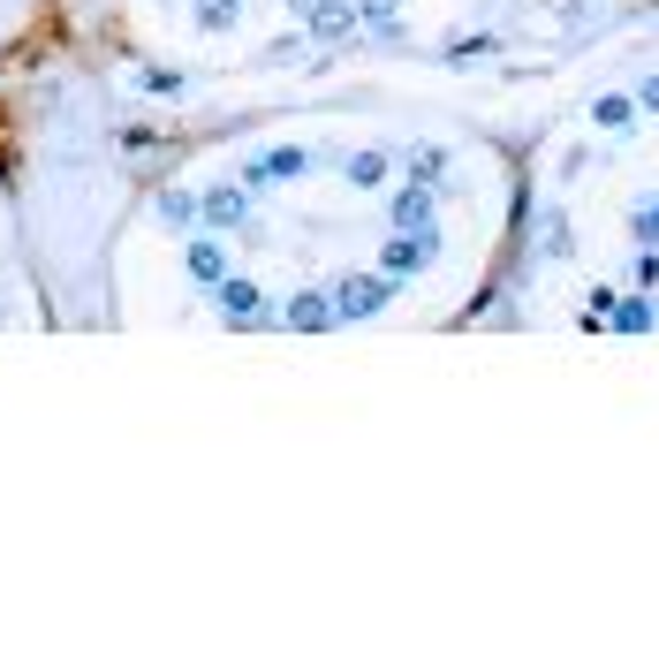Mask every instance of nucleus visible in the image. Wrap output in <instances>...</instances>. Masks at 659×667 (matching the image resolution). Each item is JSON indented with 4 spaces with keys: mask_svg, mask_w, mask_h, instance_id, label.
<instances>
[{
    "mask_svg": "<svg viewBox=\"0 0 659 667\" xmlns=\"http://www.w3.org/2000/svg\"><path fill=\"white\" fill-rule=\"evenodd\" d=\"M304 23H312L319 38H341V31H356V0H312Z\"/></svg>",
    "mask_w": 659,
    "mask_h": 667,
    "instance_id": "f257e3e1",
    "label": "nucleus"
},
{
    "mask_svg": "<svg viewBox=\"0 0 659 667\" xmlns=\"http://www.w3.org/2000/svg\"><path fill=\"white\" fill-rule=\"evenodd\" d=\"M425 251H432V228L417 235V228H402L394 243H387V274H417L425 266Z\"/></svg>",
    "mask_w": 659,
    "mask_h": 667,
    "instance_id": "f03ea898",
    "label": "nucleus"
},
{
    "mask_svg": "<svg viewBox=\"0 0 659 667\" xmlns=\"http://www.w3.org/2000/svg\"><path fill=\"white\" fill-rule=\"evenodd\" d=\"M387 304V281H349L341 296H333V319H364V312H379Z\"/></svg>",
    "mask_w": 659,
    "mask_h": 667,
    "instance_id": "7ed1b4c3",
    "label": "nucleus"
},
{
    "mask_svg": "<svg viewBox=\"0 0 659 667\" xmlns=\"http://www.w3.org/2000/svg\"><path fill=\"white\" fill-rule=\"evenodd\" d=\"M220 312H228V319H235V327H251V319H258V312H266V296H258V289H251V281H220Z\"/></svg>",
    "mask_w": 659,
    "mask_h": 667,
    "instance_id": "20e7f679",
    "label": "nucleus"
},
{
    "mask_svg": "<svg viewBox=\"0 0 659 667\" xmlns=\"http://www.w3.org/2000/svg\"><path fill=\"white\" fill-rule=\"evenodd\" d=\"M394 228H432V190H425V182H410V190L394 197Z\"/></svg>",
    "mask_w": 659,
    "mask_h": 667,
    "instance_id": "39448f33",
    "label": "nucleus"
},
{
    "mask_svg": "<svg viewBox=\"0 0 659 667\" xmlns=\"http://www.w3.org/2000/svg\"><path fill=\"white\" fill-rule=\"evenodd\" d=\"M197 213H205L212 228H235V220H251V197H235V190H212V197H205Z\"/></svg>",
    "mask_w": 659,
    "mask_h": 667,
    "instance_id": "423d86ee",
    "label": "nucleus"
},
{
    "mask_svg": "<svg viewBox=\"0 0 659 667\" xmlns=\"http://www.w3.org/2000/svg\"><path fill=\"white\" fill-rule=\"evenodd\" d=\"M190 274H197V281H228V251H220L212 235H205V243H190Z\"/></svg>",
    "mask_w": 659,
    "mask_h": 667,
    "instance_id": "0eeeda50",
    "label": "nucleus"
},
{
    "mask_svg": "<svg viewBox=\"0 0 659 667\" xmlns=\"http://www.w3.org/2000/svg\"><path fill=\"white\" fill-rule=\"evenodd\" d=\"M630 114H637V107H630L622 92H599V99H591V122H599V130H630Z\"/></svg>",
    "mask_w": 659,
    "mask_h": 667,
    "instance_id": "6e6552de",
    "label": "nucleus"
},
{
    "mask_svg": "<svg viewBox=\"0 0 659 667\" xmlns=\"http://www.w3.org/2000/svg\"><path fill=\"white\" fill-rule=\"evenodd\" d=\"M289 327H333V304L327 296H296L289 304Z\"/></svg>",
    "mask_w": 659,
    "mask_h": 667,
    "instance_id": "1a4fd4ad",
    "label": "nucleus"
},
{
    "mask_svg": "<svg viewBox=\"0 0 659 667\" xmlns=\"http://www.w3.org/2000/svg\"><path fill=\"white\" fill-rule=\"evenodd\" d=\"M349 182H356V190L387 182V160H379V153H356V160H349Z\"/></svg>",
    "mask_w": 659,
    "mask_h": 667,
    "instance_id": "9d476101",
    "label": "nucleus"
},
{
    "mask_svg": "<svg viewBox=\"0 0 659 667\" xmlns=\"http://www.w3.org/2000/svg\"><path fill=\"white\" fill-rule=\"evenodd\" d=\"M160 213L174 220V228H190V220H197V197H190V190H167V197H160Z\"/></svg>",
    "mask_w": 659,
    "mask_h": 667,
    "instance_id": "9b49d317",
    "label": "nucleus"
},
{
    "mask_svg": "<svg viewBox=\"0 0 659 667\" xmlns=\"http://www.w3.org/2000/svg\"><path fill=\"white\" fill-rule=\"evenodd\" d=\"M197 23H205V31H228V23H235V0H205Z\"/></svg>",
    "mask_w": 659,
    "mask_h": 667,
    "instance_id": "f8f14e48",
    "label": "nucleus"
},
{
    "mask_svg": "<svg viewBox=\"0 0 659 667\" xmlns=\"http://www.w3.org/2000/svg\"><path fill=\"white\" fill-rule=\"evenodd\" d=\"M614 327H622V333H645V327H652V304H622V312H614Z\"/></svg>",
    "mask_w": 659,
    "mask_h": 667,
    "instance_id": "ddd939ff",
    "label": "nucleus"
},
{
    "mask_svg": "<svg viewBox=\"0 0 659 667\" xmlns=\"http://www.w3.org/2000/svg\"><path fill=\"white\" fill-rule=\"evenodd\" d=\"M356 23H394V0H356Z\"/></svg>",
    "mask_w": 659,
    "mask_h": 667,
    "instance_id": "4468645a",
    "label": "nucleus"
},
{
    "mask_svg": "<svg viewBox=\"0 0 659 667\" xmlns=\"http://www.w3.org/2000/svg\"><path fill=\"white\" fill-rule=\"evenodd\" d=\"M637 99H645V107L659 114V76H645V84H637Z\"/></svg>",
    "mask_w": 659,
    "mask_h": 667,
    "instance_id": "2eb2a0df",
    "label": "nucleus"
}]
</instances>
